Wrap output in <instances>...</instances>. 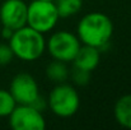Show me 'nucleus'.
Returning <instances> with one entry per match:
<instances>
[{"label":"nucleus","mask_w":131,"mask_h":130,"mask_svg":"<svg viewBox=\"0 0 131 130\" xmlns=\"http://www.w3.org/2000/svg\"><path fill=\"white\" fill-rule=\"evenodd\" d=\"M113 35V23L111 18L101 12H90L78 23L77 36L83 45L99 48V51L110 45Z\"/></svg>","instance_id":"f257e3e1"},{"label":"nucleus","mask_w":131,"mask_h":130,"mask_svg":"<svg viewBox=\"0 0 131 130\" xmlns=\"http://www.w3.org/2000/svg\"><path fill=\"white\" fill-rule=\"evenodd\" d=\"M14 56L22 61H35L43 55L46 50V40L43 33L24 26L14 31L13 36L8 41Z\"/></svg>","instance_id":"f03ea898"},{"label":"nucleus","mask_w":131,"mask_h":130,"mask_svg":"<svg viewBox=\"0 0 131 130\" xmlns=\"http://www.w3.org/2000/svg\"><path fill=\"white\" fill-rule=\"evenodd\" d=\"M47 106L52 114L59 117H70L75 115L80 106L78 91L68 83H57L47 98Z\"/></svg>","instance_id":"7ed1b4c3"},{"label":"nucleus","mask_w":131,"mask_h":130,"mask_svg":"<svg viewBox=\"0 0 131 130\" xmlns=\"http://www.w3.org/2000/svg\"><path fill=\"white\" fill-rule=\"evenodd\" d=\"M60 17L55 3L50 0H32L27 5V26L46 33L55 28Z\"/></svg>","instance_id":"20e7f679"},{"label":"nucleus","mask_w":131,"mask_h":130,"mask_svg":"<svg viewBox=\"0 0 131 130\" xmlns=\"http://www.w3.org/2000/svg\"><path fill=\"white\" fill-rule=\"evenodd\" d=\"M80 43L77 35L68 31H57L50 36L46 47L53 59L71 63L82 46Z\"/></svg>","instance_id":"39448f33"},{"label":"nucleus","mask_w":131,"mask_h":130,"mask_svg":"<svg viewBox=\"0 0 131 130\" xmlns=\"http://www.w3.org/2000/svg\"><path fill=\"white\" fill-rule=\"evenodd\" d=\"M8 117L13 130H43L46 128L42 111L32 105H17Z\"/></svg>","instance_id":"423d86ee"},{"label":"nucleus","mask_w":131,"mask_h":130,"mask_svg":"<svg viewBox=\"0 0 131 130\" xmlns=\"http://www.w3.org/2000/svg\"><path fill=\"white\" fill-rule=\"evenodd\" d=\"M9 92L17 105H32L40 96L36 79L28 73H19L14 75L10 82Z\"/></svg>","instance_id":"0eeeda50"},{"label":"nucleus","mask_w":131,"mask_h":130,"mask_svg":"<svg viewBox=\"0 0 131 130\" xmlns=\"http://www.w3.org/2000/svg\"><path fill=\"white\" fill-rule=\"evenodd\" d=\"M0 22L12 29L22 28L27 24V4L23 0H5L0 6Z\"/></svg>","instance_id":"6e6552de"},{"label":"nucleus","mask_w":131,"mask_h":130,"mask_svg":"<svg viewBox=\"0 0 131 130\" xmlns=\"http://www.w3.org/2000/svg\"><path fill=\"white\" fill-rule=\"evenodd\" d=\"M99 60H101L99 48L89 46V45H83L78 50V52L71 63L74 64V66L92 73L98 66Z\"/></svg>","instance_id":"1a4fd4ad"},{"label":"nucleus","mask_w":131,"mask_h":130,"mask_svg":"<svg viewBox=\"0 0 131 130\" xmlns=\"http://www.w3.org/2000/svg\"><path fill=\"white\" fill-rule=\"evenodd\" d=\"M113 115L122 128L131 129V94H124L116 101Z\"/></svg>","instance_id":"9d476101"},{"label":"nucleus","mask_w":131,"mask_h":130,"mask_svg":"<svg viewBox=\"0 0 131 130\" xmlns=\"http://www.w3.org/2000/svg\"><path fill=\"white\" fill-rule=\"evenodd\" d=\"M66 64L68 63H65V61L53 59L46 66V75H47V78L51 82L56 83V84L66 82V79H68V77L70 74V70H69Z\"/></svg>","instance_id":"9b49d317"},{"label":"nucleus","mask_w":131,"mask_h":130,"mask_svg":"<svg viewBox=\"0 0 131 130\" xmlns=\"http://www.w3.org/2000/svg\"><path fill=\"white\" fill-rule=\"evenodd\" d=\"M60 18H69L80 12L83 0H53Z\"/></svg>","instance_id":"f8f14e48"},{"label":"nucleus","mask_w":131,"mask_h":130,"mask_svg":"<svg viewBox=\"0 0 131 130\" xmlns=\"http://www.w3.org/2000/svg\"><path fill=\"white\" fill-rule=\"evenodd\" d=\"M15 106L17 102L14 101L10 92L5 89H0V117L9 116Z\"/></svg>","instance_id":"ddd939ff"},{"label":"nucleus","mask_w":131,"mask_h":130,"mask_svg":"<svg viewBox=\"0 0 131 130\" xmlns=\"http://www.w3.org/2000/svg\"><path fill=\"white\" fill-rule=\"evenodd\" d=\"M69 75L71 77L74 84L80 86V87L87 86L88 83H89V81H90V72L83 70V69H79V68H77V66L73 68V70L70 72Z\"/></svg>","instance_id":"4468645a"},{"label":"nucleus","mask_w":131,"mask_h":130,"mask_svg":"<svg viewBox=\"0 0 131 130\" xmlns=\"http://www.w3.org/2000/svg\"><path fill=\"white\" fill-rule=\"evenodd\" d=\"M14 59V54L9 43H0V66L8 65Z\"/></svg>","instance_id":"2eb2a0df"},{"label":"nucleus","mask_w":131,"mask_h":130,"mask_svg":"<svg viewBox=\"0 0 131 130\" xmlns=\"http://www.w3.org/2000/svg\"><path fill=\"white\" fill-rule=\"evenodd\" d=\"M13 33H14V29H12V28H9V27H4L3 26V28H1V37L3 38H5V40H10V37L13 36Z\"/></svg>","instance_id":"dca6fc26"},{"label":"nucleus","mask_w":131,"mask_h":130,"mask_svg":"<svg viewBox=\"0 0 131 130\" xmlns=\"http://www.w3.org/2000/svg\"><path fill=\"white\" fill-rule=\"evenodd\" d=\"M50 1H53V0H50Z\"/></svg>","instance_id":"f3484780"}]
</instances>
